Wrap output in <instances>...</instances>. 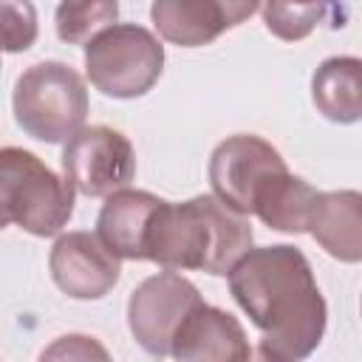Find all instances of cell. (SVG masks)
<instances>
[{"label":"cell","instance_id":"1","mask_svg":"<svg viewBox=\"0 0 362 362\" xmlns=\"http://www.w3.org/2000/svg\"><path fill=\"white\" fill-rule=\"evenodd\" d=\"M229 294L260 331L257 354L297 362L317 351L328 322L325 297L308 257L288 243L246 249L226 272Z\"/></svg>","mask_w":362,"mask_h":362},{"label":"cell","instance_id":"2","mask_svg":"<svg viewBox=\"0 0 362 362\" xmlns=\"http://www.w3.org/2000/svg\"><path fill=\"white\" fill-rule=\"evenodd\" d=\"M252 240L249 215L232 209L218 195H195L181 204L161 198L144 232V260L161 269H195L221 277L252 249Z\"/></svg>","mask_w":362,"mask_h":362},{"label":"cell","instance_id":"3","mask_svg":"<svg viewBox=\"0 0 362 362\" xmlns=\"http://www.w3.org/2000/svg\"><path fill=\"white\" fill-rule=\"evenodd\" d=\"M74 215V187L31 150L0 147V232L17 223L34 238L59 235Z\"/></svg>","mask_w":362,"mask_h":362},{"label":"cell","instance_id":"4","mask_svg":"<svg viewBox=\"0 0 362 362\" xmlns=\"http://www.w3.org/2000/svg\"><path fill=\"white\" fill-rule=\"evenodd\" d=\"M11 110L25 136L45 144H65L88 119L85 79L59 59L34 62L14 82Z\"/></svg>","mask_w":362,"mask_h":362},{"label":"cell","instance_id":"5","mask_svg":"<svg viewBox=\"0 0 362 362\" xmlns=\"http://www.w3.org/2000/svg\"><path fill=\"white\" fill-rule=\"evenodd\" d=\"M164 71L161 40L136 23H113L85 45V74L110 99L144 96Z\"/></svg>","mask_w":362,"mask_h":362},{"label":"cell","instance_id":"6","mask_svg":"<svg viewBox=\"0 0 362 362\" xmlns=\"http://www.w3.org/2000/svg\"><path fill=\"white\" fill-rule=\"evenodd\" d=\"M62 173L76 192L105 198L133 181L136 150L124 133L107 124H90L65 141Z\"/></svg>","mask_w":362,"mask_h":362},{"label":"cell","instance_id":"7","mask_svg":"<svg viewBox=\"0 0 362 362\" xmlns=\"http://www.w3.org/2000/svg\"><path fill=\"white\" fill-rule=\"evenodd\" d=\"M201 300L198 286L175 269H164L141 280L127 300V325L133 339L150 356H170V342L181 320Z\"/></svg>","mask_w":362,"mask_h":362},{"label":"cell","instance_id":"8","mask_svg":"<svg viewBox=\"0 0 362 362\" xmlns=\"http://www.w3.org/2000/svg\"><path fill=\"white\" fill-rule=\"evenodd\" d=\"M283 167H286V158L280 156L277 147H272L266 139L255 133H238L223 139L212 150L206 173L215 195L223 204H229L243 215H252V195L257 184L269 173Z\"/></svg>","mask_w":362,"mask_h":362},{"label":"cell","instance_id":"9","mask_svg":"<svg viewBox=\"0 0 362 362\" xmlns=\"http://www.w3.org/2000/svg\"><path fill=\"white\" fill-rule=\"evenodd\" d=\"M54 283L74 300H102L122 274L119 257L90 232H65L48 255Z\"/></svg>","mask_w":362,"mask_h":362},{"label":"cell","instance_id":"10","mask_svg":"<svg viewBox=\"0 0 362 362\" xmlns=\"http://www.w3.org/2000/svg\"><path fill=\"white\" fill-rule=\"evenodd\" d=\"M170 356L181 362H246L252 348L238 317L201 300L181 320L170 342Z\"/></svg>","mask_w":362,"mask_h":362},{"label":"cell","instance_id":"11","mask_svg":"<svg viewBox=\"0 0 362 362\" xmlns=\"http://www.w3.org/2000/svg\"><path fill=\"white\" fill-rule=\"evenodd\" d=\"M305 232L337 260H362V195L356 189L320 192L311 201Z\"/></svg>","mask_w":362,"mask_h":362},{"label":"cell","instance_id":"12","mask_svg":"<svg viewBox=\"0 0 362 362\" xmlns=\"http://www.w3.org/2000/svg\"><path fill=\"white\" fill-rule=\"evenodd\" d=\"M158 195L147 189L122 187L105 195V204L96 218L99 240L122 260H144V232L153 209L158 206Z\"/></svg>","mask_w":362,"mask_h":362},{"label":"cell","instance_id":"13","mask_svg":"<svg viewBox=\"0 0 362 362\" xmlns=\"http://www.w3.org/2000/svg\"><path fill=\"white\" fill-rule=\"evenodd\" d=\"M150 20L161 40L181 48L209 45L229 28L218 0H153Z\"/></svg>","mask_w":362,"mask_h":362},{"label":"cell","instance_id":"14","mask_svg":"<svg viewBox=\"0 0 362 362\" xmlns=\"http://www.w3.org/2000/svg\"><path fill=\"white\" fill-rule=\"evenodd\" d=\"M314 195L317 189L308 181H303L300 175L288 173V167H283V170L269 173L257 184L252 195V215H257L269 229L300 235L305 232Z\"/></svg>","mask_w":362,"mask_h":362},{"label":"cell","instance_id":"15","mask_svg":"<svg viewBox=\"0 0 362 362\" xmlns=\"http://www.w3.org/2000/svg\"><path fill=\"white\" fill-rule=\"evenodd\" d=\"M314 107L337 124H354L362 119V59L328 57L311 76Z\"/></svg>","mask_w":362,"mask_h":362},{"label":"cell","instance_id":"16","mask_svg":"<svg viewBox=\"0 0 362 362\" xmlns=\"http://www.w3.org/2000/svg\"><path fill=\"white\" fill-rule=\"evenodd\" d=\"M119 20V0H59L54 25L68 45H88L99 31Z\"/></svg>","mask_w":362,"mask_h":362},{"label":"cell","instance_id":"17","mask_svg":"<svg viewBox=\"0 0 362 362\" xmlns=\"http://www.w3.org/2000/svg\"><path fill=\"white\" fill-rule=\"evenodd\" d=\"M266 28L286 42L305 40L337 6V0H260Z\"/></svg>","mask_w":362,"mask_h":362},{"label":"cell","instance_id":"18","mask_svg":"<svg viewBox=\"0 0 362 362\" xmlns=\"http://www.w3.org/2000/svg\"><path fill=\"white\" fill-rule=\"evenodd\" d=\"M40 20L31 0H0V51L20 54L37 42Z\"/></svg>","mask_w":362,"mask_h":362},{"label":"cell","instance_id":"19","mask_svg":"<svg viewBox=\"0 0 362 362\" xmlns=\"http://www.w3.org/2000/svg\"><path fill=\"white\" fill-rule=\"evenodd\" d=\"M54 359V356H102L107 359V351L102 345H96L90 337L82 334H71V337H59L48 351H42V359Z\"/></svg>","mask_w":362,"mask_h":362},{"label":"cell","instance_id":"20","mask_svg":"<svg viewBox=\"0 0 362 362\" xmlns=\"http://www.w3.org/2000/svg\"><path fill=\"white\" fill-rule=\"evenodd\" d=\"M218 3H221L223 14H226L229 28H238L240 23H246L260 6V0H218Z\"/></svg>","mask_w":362,"mask_h":362}]
</instances>
